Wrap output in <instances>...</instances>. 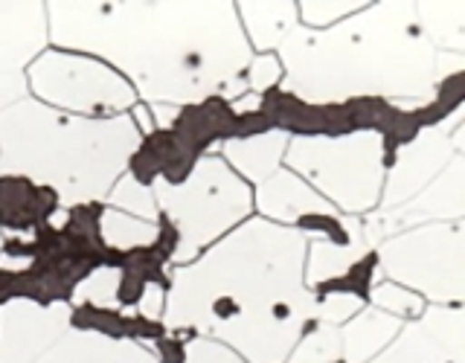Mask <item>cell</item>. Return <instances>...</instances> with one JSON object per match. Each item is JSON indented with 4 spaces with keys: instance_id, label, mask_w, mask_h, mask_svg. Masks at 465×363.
Segmentation results:
<instances>
[{
    "instance_id": "cell-1",
    "label": "cell",
    "mask_w": 465,
    "mask_h": 363,
    "mask_svg": "<svg viewBox=\"0 0 465 363\" xmlns=\"http://www.w3.org/2000/svg\"><path fill=\"white\" fill-rule=\"evenodd\" d=\"M50 41L105 62L145 105L236 99L251 44L236 4H47Z\"/></svg>"
},
{
    "instance_id": "cell-2",
    "label": "cell",
    "mask_w": 465,
    "mask_h": 363,
    "mask_svg": "<svg viewBox=\"0 0 465 363\" xmlns=\"http://www.w3.org/2000/svg\"><path fill=\"white\" fill-rule=\"evenodd\" d=\"M300 253V236L265 221L227 232L172 270L166 329L201 331L247 363H280L309 323V299L297 285Z\"/></svg>"
},
{
    "instance_id": "cell-3",
    "label": "cell",
    "mask_w": 465,
    "mask_h": 363,
    "mask_svg": "<svg viewBox=\"0 0 465 363\" xmlns=\"http://www.w3.org/2000/svg\"><path fill=\"white\" fill-rule=\"evenodd\" d=\"M143 134L131 113L87 120L24 99L0 111V181H29L62 207L105 201L128 172Z\"/></svg>"
},
{
    "instance_id": "cell-4",
    "label": "cell",
    "mask_w": 465,
    "mask_h": 363,
    "mask_svg": "<svg viewBox=\"0 0 465 363\" xmlns=\"http://www.w3.org/2000/svg\"><path fill=\"white\" fill-rule=\"evenodd\" d=\"M149 186L174 230V265H189L251 212V189L218 154H203L181 181L157 174Z\"/></svg>"
},
{
    "instance_id": "cell-5",
    "label": "cell",
    "mask_w": 465,
    "mask_h": 363,
    "mask_svg": "<svg viewBox=\"0 0 465 363\" xmlns=\"http://www.w3.org/2000/svg\"><path fill=\"white\" fill-rule=\"evenodd\" d=\"M26 84L47 108L87 120L123 116L137 105V93L120 73L99 58L79 53H41L26 70Z\"/></svg>"
},
{
    "instance_id": "cell-6",
    "label": "cell",
    "mask_w": 465,
    "mask_h": 363,
    "mask_svg": "<svg viewBox=\"0 0 465 363\" xmlns=\"http://www.w3.org/2000/svg\"><path fill=\"white\" fill-rule=\"evenodd\" d=\"M47 44V4H0V111L26 99V70Z\"/></svg>"
},
{
    "instance_id": "cell-7",
    "label": "cell",
    "mask_w": 465,
    "mask_h": 363,
    "mask_svg": "<svg viewBox=\"0 0 465 363\" xmlns=\"http://www.w3.org/2000/svg\"><path fill=\"white\" fill-rule=\"evenodd\" d=\"M73 323L67 302L15 297L0 302V363H35L64 338Z\"/></svg>"
},
{
    "instance_id": "cell-8",
    "label": "cell",
    "mask_w": 465,
    "mask_h": 363,
    "mask_svg": "<svg viewBox=\"0 0 465 363\" xmlns=\"http://www.w3.org/2000/svg\"><path fill=\"white\" fill-rule=\"evenodd\" d=\"M35 363H160V358L131 338L96 329H70Z\"/></svg>"
},
{
    "instance_id": "cell-9",
    "label": "cell",
    "mask_w": 465,
    "mask_h": 363,
    "mask_svg": "<svg viewBox=\"0 0 465 363\" xmlns=\"http://www.w3.org/2000/svg\"><path fill=\"white\" fill-rule=\"evenodd\" d=\"M285 145V131H265V134L239 137L224 142V163L239 174L242 181L265 183L273 178Z\"/></svg>"
},
{
    "instance_id": "cell-10",
    "label": "cell",
    "mask_w": 465,
    "mask_h": 363,
    "mask_svg": "<svg viewBox=\"0 0 465 363\" xmlns=\"http://www.w3.org/2000/svg\"><path fill=\"white\" fill-rule=\"evenodd\" d=\"M259 207L271 218H305V215H323V203H320L309 189L291 174L280 172L268 178L259 189Z\"/></svg>"
},
{
    "instance_id": "cell-11",
    "label": "cell",
    "mask_w": 465,
    "mask_h": 363,
    "mask_svg": "<svg viewBox=\"0 0 465 363\" xmlns=\"http://www.w3.org/2000/svg\"><path fill=\"white\" fill-rule=\"evenodd\" d=\"M99 239L105 247H111V250L128 253V250L152 247L160 239V230L154 221H143V218L105 207L99 215Z\"/></svg>"
},
{
    "instance_id": "cell-12",
    "label": "cell",
    "mask_w": 465,
    "mask_h": 363,
    "mask_svg": "<svg viewBox=\"0 0 465 363\" xmlns=\"http://www.w3.org/2000/svg\"><path fill=\"white\" fill-rule=\"evenodd\" d=\"M236 12L244 38L251 35L259 50H268L271 44L282 41L291 24H294V6L291 4H242Z\"/></svg>"
},
{
    "instance_id": "cell-13",
    "label": "cell",
    "mask_w": 465,
    "mask_h": 363,
    "mask_svg": "<svg viewBox=\"0 0 465 363\" xmlns=\"http://www.w3.org/2000/svg\"><path fill=\"white\" fill-rule=\"evenodd\" d=\"M120 294H123V268L102 265L73 288V302L94 305L99 311H116L120 309Z\"/></svg>"
},
{
    "instance_id": "cell-14",
    "label": "cell",
    "mask_w": 465,
    "mask_h": 363,
    "mask_svg": "<svg viewBox=\"0 0 465 363\" xmlns=\"http://www.w3.org/2000/svg\"><path fill=\"white\" fill-rule=\"evenodd\" d=\"M108 207L111 210H120L125 215H134L143 218V221H154L157 224V201L149 183H143L137 174H123L120 181L114 183V189L108 192Z\"/></svg>"
},
{
    "instance_id": "cell-15",
    "label": "cell",
    "mask_w": 465,
    "mask_h": 363,
    "mask_svg": "<svg viewBox=\"0 0 465 363\" xmlns=\"http://www.w3.org/2000/svg\"><path fill=\"white\" fill-rule=\"evenodd\" d=\"M181 363H244L230 346L218 343L213 338H193L183 343V360Z\"/></svg>"
},
{
    "instance_id": "cell-16",
    "label": "cell",
    "mask_w": 465,
    "mask_h": 363,
    "mask_svg": "<svg viewBox=\"0 0 465 363\" xmlns=\"http://www.w3.org/2000/svg\"><path fill=\"white\" fill-rule=\"evenodd\" d=\"M314 331L317 334H312V338L297 348L294 363H331L334 352H338V338H334L329 329H314Z\"/></svg>"
},
{
    "instance_id": "cell-17",
    "label": "cell",
    "mask_w": 465,
    "mask_h": 363,
    "mask_svg": "<svg viewBox=\"0 0 465 363\" xmlns=\"http://www.w3.org/2000/svg\"><path fill=\"white\" fill-rule=\"evenodd\" d=\"M247 87H253V91H268V87H273L276 82H280V62L271 55H256L251 58V64H247Z\"/></svg>"
},
{
    "instance_id": "cell-18",
    "label": "cell",
    "mask_w": 465,
    "mask_h": 363,
    "mask_svg": "<svg viewBox=\"0 0 465 363\" xmlns=\"http://www.w3.org/2000/svg\"><path fill=\"white\" fill-rule=\"evenodd\" d=\"M137 309L145 319H163L166 311V290L160 288L157 282H145L143 294L137 299Z\"/></svg>"
},
{
    "instance_id": "cell-19",
    "label": "cell",
    "mask_w": 465,
    "mask_h": 363,
    "mask_svg": "<svg viewBox=\"0 0 465 363\" xmlns=\"http://www.w3.org/2000/svg\"><path fill=\"white\" fill-rule=\"evenodd\" d=\"M0 253H4V230H0Z\"/></svg>"
}]
</instances>
